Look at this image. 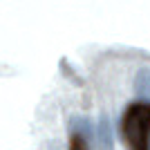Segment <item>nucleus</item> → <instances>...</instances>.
I'll return each instance as SVG.
<instances>
[{
    "mask_svg": "<svg viewBox=\"0 0 150 150\" xmlns=\"http://www.w3.org/2000/svg\"><path fill=\"white\" fill-rule=\"evenodd\" d=\"M69 150H90V148H88V144H85V139L81 134H74L72 141H69Z\"/></svg>",
    "mask_w": 150,
    "mask_h": 150,
    "instance_id": "obj_2",
    "label": "nucleus"
},
{
    "mask_svg": "<svg viewBox=\"0 0 150 150\" xmlns=\"http://www.w3.org/2000/svg\"><path fill=\"white\" fill-rule=\"evenodd\" d=\"M123 137L130 150H150V105L134 103L121 121Z\"/></svg>",
    "mask_w": 150,
    "mask_h": 150,
    "instance_id": "obj_1",
    "label": "nucleus"
}]
</instances>
